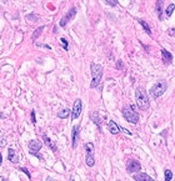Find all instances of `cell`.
I'll use <instances>...</instances> for the list:
<instances>
[{
    "label": "cell",
    "mask_w": 175,
    "mask_h": 181,
    "mask_svg": "<svg viewBox=\"0 0 175 181\" xmlns=\"http://www.w3.org/2000/svg\"><path fill=\"white\" fill-rule=\"evenodd\" d=\"M133 179L135 181H154V179L151 177V176H149L148 174L145 173H139V174H135L133 176Z\"/></svg>",
    "instance_id": "4fadbf2b"
},
{
    "label": "cell",
    "mask_w": 175,
    "mask_h": 181,
    "mask_svg": "<svg viewBox=\"0 0 175 181\" xmlns=\"http://www.w3.org/2000/svg\"><path fill=\"white\" fill-rule=\"evenodd\" d=\"M85 150H86V155H90V156H94V145L91 142H88L85 144Z\"/></svg>",
    "instance_id": "e0dca14e"
},
{
    "label": "cell",
    "mask_w": 175,
    "mask_h": 181,
    "mask_svg": "<svg viewBox=\"0 0 175 181\" xmlns=\"http://www.w3.org/2000/svg\"><path fill=\"white\" fill-rule=\"evenodd\" d=\"M141 169V165H140V162L139 161H136V160H129L128 161V165H126V170H128V173H138V171Z\"/></svg>",
    "instance_id": "ba28073f"
},
{
    "label": "cell",
    "mask_w": 175,
    "mask_h": 181,
    "mask_svg": "<svg viewBox=\"0 0 175 181\" xmlns=\"http://www.w3.org/2000/svg\"><path fill=\"white\" fill-rule=\"evenodd\" d=\"M31 123L33 124H36V116H35V111L34 110H31Z\"/></svg>",
    "instance_id": "83f0119b"
},
{
    "label": "cell",
    "mask_w": 175,
    "mask_h": 181,
    "mask_svg": "<svg viewBox=\"0 0 175 181\" xmlns=\"http://www.w3.org/2000/svg\"><path fill=\"white\" fill-rule=\"evenodd\" d=\"M28 146H29V151H30L31 155L36 156L38 159H41V156L38 154V152H39V150L41 149V146H43V144H41L39 140H31Z\"/></svg>",
    "instance_id": "5b68a950"
},
{
    "label": "cell",
    "mask_w": 175,
    "mask_h": 181,
    "mask_svg": "<svg viewBox=\"0 0 175 181\" xmlns=\"http://www.w3.org/2000/svg\"><path fill=\"white\" fill-rule=\"evenodd\" d=\"M90 118H91V120H93V121H94V124H95L96 126H98L99 129H100V127H101V121H100V118H99L98 113H91Z\"/></svg>",
    "instance_id": "9a60e30c"
},
{
    "label": "cell",
    "mask_w": 175,
    "mask_h": 181,
    "mask_svg": "<svg viewBox=\"0 0 175 181\" xmlns=\"http://www.w3.org/2000/svg\"><path fill=\"white\" fill-rule=\"evenodd\" d=\"M0 119H4V114L3 113H0Z\"/></svg>",
    "instance_id": "836d02e7"
},
{
    "label": "cell",
    "mask_w": 175,
    "mask_h": 181,
    "mask_svg": "<svg viewBox=\"0 0 175 181\" xmlns=\"http://www.w3.org/2000/svg\"><path fill=\"white\" fill-rule=\"evenodd\" d=\"M6 146V140L5 139H0V147H4Z\"/></svg>",
    "instance_id": "f1b7e54d"
},
{
    "label": "cell",
    "mask_w": 175,
    "mask_h": 181,
    "mask_svg": "<svg viewBox=\"0 0 175 181\" xmlns=\"http://www.w3.org/2000/svg\"><path fill=\"white\" fill-rule=\"evenodd\" d=\"M162 60H163V63L165 65L171 64V61H173V55H171V53H169L168 50L163 49L162 50Z\"/></svg>",
    "instance_id": "8fae6325"
},
{
    "label": "cell",
    "mask_w": 175,
    "mask_h": 181,
    "mask_svg": "<svg viewBox=\"0 0 175 181\" xmlns=\"http://www.w3.org/2000/svg\"><path fill=\"white\" fill-rule=\"evenodd\" d=\"M116 68H118V69H123V64H121L120 60H119V61H118V64H116Z\"/></svg>",
    "instance_id": "4dcf8cb0"
},
{
    "label": "cell",
    "mask_w": 175,
    "mask_h": 181,
    "mask_svg": "<svg viewBox=\"0 0 175 181\" xmlns=\"http://www.w3.org/2000/svg\"><path fill=\"white\" fill-rule=\"evenodd\" d=\"M108 5H110V6H116V4H118V0H106L105 1Z\"/></svg>",
    "instance_id": "484cf974"
},
{
    "label": "cell",
    "mask_w": 175,
    "mask_h": 181,
    "mask_svg": "<svg viewBox=\"0 0 175 181\" xmlns=\"http://www.w3.org/2000/svg\"><path fill=\"white\" fill-rule=\"evenodd\" d=\"M43 30H44V26H39V27H38V29L34 31V34H33V36H31V39H33V40H36V39L41 35V31H43Z\"/></svg>",
    "instance_id": "d6986e66"
},
{
    "label": "cell",
    "mask_w": 175,
    "mask_h": 181,
    "mask_svg": "<svg viewBox=\"0 0 175 181\" xmlns=\"http://www.w3.org/2000/svg\"><path fill=\"white\" fill-rule=\"evenodd\" d=\"M138 21H139V24L141 25V26H143L144 27V29H145V31L146 32H148V34L149 35H151V30H150V27H149V25L148 24H146V23L144 21V20H141V19H138Z\"/></svg>",
    "instance_id": "44dd1931"
},
{
    "label": "cell",
    "mask_w": 175,
    "mask_h": 181,
    "mask_svg": "<svg viewBox=\"0 0 175 181\" xmlns=\"http://www.w3.org/2000/svg\"><path fill=\"white\" fill-rule=\"evenodd\" d=\"M81 111H83V103H81V100L80 99H77L74 101V105H73V111H72V119L75 120V119H78L80 116V114H81Z\"/></svg>",
    "instance_id": "8992f818"
},
{
    "label": "cell",
    "mask_w": 175,
    "mask_h": 181,
    "mask_svg": "<svg viewBox=\"0 0 175 181\" xmlns=\"http://www.w3.org/2000/svg\"><path fill=\"white\" fill-rule=\"evenodd\" d=\"M90 70H91V76H93V80H91V84H90V87L94 89V87H96L99 84H100L101 81V77H103V66L99 64H95V63H91L90 65Z\"/></svg>",
    "instance_id": "7a4b0ae2"
},
{
    "label": "cell",
    "mask_w": 175,
    "mask_h": 181,
    "mask_svg": "<svg viewBox=\"0 0 175 181\" xmlns=\"http://www.w3.org/2000/svg\"><path fill=\"white\" fill-rule=\"evenodd\" d=\"M120 131H124L125 134H128V135H131V132L129 131V130H126V129H124V127H120Z\"/></svg>",
    "instance_id": "f546056e"
},
{
    "label": "cell",
    "mask_w": 175,
    "mask_h": 181,
    "mask_svg": "<svg viewBox=\"0 0 175 181\" xmlns=\"http://www.w3.org/2000/svg\"><path fill=\"white\" fill-rule=\"evenodd\" d=\"M69 181H74V180H73V179H70V180H69Z\"/></svg>",
    "instance_id": "d590c367"
},
{
    "label": "cell",
    "mask_w": 175,
    "mask_h": 181,
    "mask_svg": "<svg viewBox=\"0 0 175 181\" xmlns=\"http://www.w3.org/2000/svg\"><path fill=\"white\" fill-rule=\"evenodd\" d=\"M43 141H44V144H45V145L49 147V149H51L54 152H56V150H58V149H56L55 144H54V142L51 141L50 139L48 137V135H46V134H43Z\"/></svg>",
    "instance_id": "5bb4252c"
},
{
    "label": "cell",
    "mask_w": 175,
    "mask_h": 181,
    "mask_svg": "<svg viewBox=\"0 0 175 181\" xmlns=\"http://www.w3.org/2000/svg\"><path fill=\"white\" fill-rule=\"evenodd\" d=\"M79 130H80V126L79 125H75L73 127V131H72V146L73 149H75L78 145V140H79Z\"/></svg>",
    "instance_id": "9c48e42d"
},
{
    "label": "cell",
    "mask_w": 175,
    "mask_h": 181,
    "mask_svg": "<svg viewBox=\"0 0 175 181\" xmlns=\"http://www.w3.org/2000/svg\"><path fill=\"white\" fill-rule=\"evenodd\" d=\"M8 160L13 162V164H18L19 162V157H18V154H16V151L13 149V147H9V150H8Z\"/></svg>",
    "instance_id": "7c38bea8"
},
{
    "label": "cell",
    "mask_w": 175,
    "mask_h": 181,
    "mask_svg": "<svg viewBox=\"0 0 175 181\" xmlns=\"http://www.w3.org/2000/svg\"><path fill=\"white\" fill-rule=\"evenodd\" d=\"M46 181H55V180H53L51 177H46Z\"/></svg>",
    "instance_id": "d6a6232c"
},
{
    "label": "cell",
    "mask_w": 175,
    "mask_h": 181,
    "mask_svg": "<svg viewBox=\"0 0 175 181\" xmlns=\"http://www.w3.org/2000/svg\"><path fill=\"white\" fill-rule=\"evenodd\" d=\"M26 20L28 21H38V20H39V16L35 15V14H28V15H26Z\"/></svg>",
    "instance_id": "cb8c5ba5"
},
{
    "label": "cell",
    "mask_w": 175,
    "mask_h": 181,
    "mask_svg": "<svg viewBox=\"0 0 175 181\" xmlns=\"http://www.w3.org/2000/svg\"><path fill=\"white\" fill-rule=\"evenodd\" d=\"M85 162H86V165L89 166V168H93V166L95 165V159H94V156L86 155V159H85Z\"/></svg>",
    "instance_id": "ac0fdd59"
},
{
    "label": "cell",
    "mask_w": 175,
    "mask_h": 181,
    "mask_svg": "<svg viewBox=\"0 0 175 181\" xmlns=\"http://www.w3.org/2000/svg\"><path fill=\"white\" fill-rule=\"evenodd\" d=\"M75 15H77V8H72V9H70V10L68 11L67 15H65V16L63 18V19L60 20V23H59L60 26H61V27H65V26H67V24H68V23H69L70 20L74 19Z\"/></svg>",
    "instance_id": "52a82bcc"
},
{
    "label": "cell",
    "mask_w": 175,
    "mask_h": 181,
    "mask_svg": "<svg viewBox=\"0 0 175 181\" xmlns=\"http://www.w3.org/2000/svg\"><path fill=\"white\" fill-rule=\"evenodd\" d=\"M135 101H136V106L141 110V111H146L149 109V97L148 94L144 87H138L135 90Z\"/></svg>",
    "instance_id": "6da1fadb"
},
{
    "label": "cell",
    "mask_w": 175,
    "mask_h": 181,
    "mask_svg": "<svg viewBox=\"0 0 175 181\" xmlns=\"http://www.w3.org/2000/svg\"><path fill=\"white\" fill-rule=\"evenodd\" d=\"M60 44H61V46H63V49H64V50H68V49H69L68 40L65 39V38H61V39H60Z\"/></svg>",
    "instance_id": "d4e9b609"
},
{
    "label": "cell",
    "mask_w": 175,
    "mask_h": 181,
    "mask_svg": "<svg viewBox=\"0 0 175 181\" xmlns=\"http://www.w3.org/2000/svg\"><path fill=\"white\" fill-rule=\"evenodd\" d=\"M70 114H72V110L67 108V109H63V110L60 111V113H58V116H59L60 119H67Z\"/></svg>",
    "instance_id": "2e32d148"
},
{
    "label": "cell",
    "mask_w": 175,
    "mask_h": 181,
    "mask_svg": "<svg viewBox=\"0 0 175 181\" xmlns=\"http://www.w3.org/2000/svg\"><path fill=\"white\" fill-rule=\"evenodd\" d=\"M162 6H163V1H157V13H158V16L159 19L162 20Z\"/></svg>",
    "instance_id": "7402d4cb"
},
{
    "label": "cell",
    "mask_w": 175,
    "mask_h": 181,
    "mask_svg": "<svg viewBox=\"0 0 175 181\" xmlns=\"http://www.w3.org/2000/svg\"><path fill=\"white\" fill-rule=\"evenodd\" d=\"M20 171H23V173H24V174L28 176V177L31 179V175H30V173H29V170H28V169H25V168H20Z\"/></svg>",
    "instance_id": "4316f807"
},
{
    "label": "cell",
    "mask_w": 175,
    "mask_h": 181,
    "mask_svg": "<svg viewBox=\"0 0 175 181\" xmlns=\"http://www.w3.org/2000/svg\"><path fill=\"white\" fill-rule=\"evenodd\" d=\"M0 181H8V180H5L4 177H1V176H0Z\"/></svg>",
    "instance_id": "e575fe53"
},
{
    "label": "cell",
    "mask_w": 175,
    "mask_h": 181,
    "mask_svg": "<svg viewBox=\"0 0 175 181\" xmlns=\"http://www.w3.org/2000/svg\"><path fill=\"white\" fill-rule=\"evenodd\" d=\"M108 129H109V132L113 134V135H118L120 132V126H118V124L115 121H113V120L108 123Z\"/></svg>",
    "instance_id": "30bf717a"
},
{
    "label": "cell",
    "mask_w": 175,
    "mask_h": 181,
    "mask_svg": "<svg viewBox=\"0 0 175 181\" xmlns=\"http://www.w3.org/2000/svg\"><path fill=\"white\" fill-rule=\"evenodd\" d=\"M174 10H175V4H169L168 8H166V10H165V14H166V16H168V18L171 16V14H173Z\"/></svg>",
    "instance_id": "ffe728a7"
},
{
    "label": "cell",
    "mask_w": 175,
    "mask_h": 181,
    "mask_svg": "<svg viewBox=\"0 0 175 181\" xmlns=\"http://www.w3.org/2000/svg\"><path fill=\"white\" fill-rule=\"evenodd\" d=\"M164 176H165V181H171V179H173V173L170 170H165L164 171Z\"/></svg>",
    "instance_id": "603a6c76"
},
{
    "label": "cell",
    "mask_w": 175,
    "mask_h": 181,
    "mask_svg": "<svg viewBox=\"0 0 175 181\" xmlns=\"http://www.w3.org/2000/svg\"><path fill=\"white\" fill-rule=\"evenodd\" d=\"M1 164H3V157H1V154H0V166H1Z\"/></svg>",
    "instance_id": "1f68e13d"
},
{
    "label": "cell",
    "mask_w": 175,
    "mask_h": 181,
    "mask_svg": "<svg viewBox=\"0 0 175 181\" xmlns=\"http://www.w3.org/2000/svg\"><path fill=\"white\" fill-rule=\"evenodd\" d=\"M168 89V84L165 80H159L158 82H155V84L151 86L150 89V95L154 97V99H158V97H160L165 91H166Z\"/></svg>",
    "instance_id": "277c9868"
},
{
    "label": "cell",
    "mask_w": 175,
    "mask_h": 181,
    "mask_svg": "<svg viewBox=\"0 0 175 181\" xmlns=\"http://www.w3.org/2000/svg\"><path fill=\"white\" fill-rule=\"evenodd\" d=\"M123 116L126 120L128 123L131 124H136L139 121V114L135 111L133 105H125L123 109Z\"/></svg>",
    "instance_id": "3957f363"
}]
</instances>
